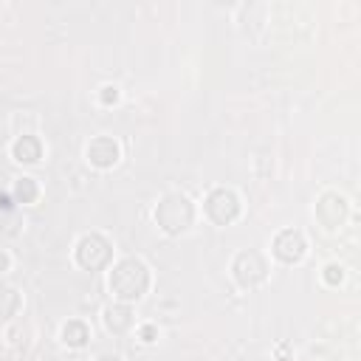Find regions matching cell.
<instances>
[{
  "label": "cell",
  "mask_w": 361,
  "mask_h": 361,
  "mask_svg": "<svg viewBox=\"0 0 361 361\" xmlns=\"http://www.w3.org/2000/svg\"><path fill=\"white\" fill-rule=\"evenodd\" d=\"M195 220V203L180 195V192H169L158 200L155 206V223L164 234H183Z\"/></svg>",
  "instance_id": "obj_2"
},
{
  "label": "cell",
  "mask_w": 361,
  "mask_h": 361,
  "mask_svg": "<svg viewBox=\"0 0 361 361\" xmlns=\"http://www.w3.org/2000/svg\"><path fill=\"white\" fill-rule=\"evenodd\" d=\"M93 361H124L121 355H116V353H102V355H96Z\"/></svg>",
  "instance_id": "obj_19"
},
{
  "label": "cell",
  "mask_w": 361,
  "mask_h": 361,
  "mask_svg": "<svg viewBox=\"0 0 361 361\" xmlns=\"http://www.w3.org/2000/svg\"><path fill=\"white\" fill-rule=\"evenodd\" d=\"M231 276H234V282H237L240 288H257V285H262L265 276H268V259H265L259 251H254V248L240 251V254L231 259Z\"/></svg>",
  "instance_id": "obj_4"
},
{
  "label": "cell",
  "mask_w": 361,
  "mask_h": 361,
  "mask_svg": "<svg viewBox=\"0 0 361 361\" xmlns=\"http://www.w3.org/2000/svg\"><path fill=\"white\" fill-rule=\"evenodd\" d=\"M37 197H39V186H37L34 178H20V180L14 183V189H11V200H14V203L28 206V203H34Z\"/></svg>",
  "instance_id": "obj_13"
},
{
  "label": "cell",
  "mask_w": 361,
  "mask_h": 361,
  "mask_svg": "<svg viewBox=\"0 0 361 361\" xmlns=\"http://www.w3.org/2000/svg\"><path fill=\"white\" fill-rule=\"evenodd\" d=\"M149 288V268L138 257H127L110 268V290L118 302H138Z\"/></svg>",
  "instance_id": "obj_1"
},
{
  "label": "cell",
  "mask_w": 361,
  "mask_h": 361,
  "mask_svg": "<svg viewBox=\"0 0 361 361\" xmlns=\"http://www.w3.org/2000/svg\"><path fill=\"white\" fill-rule=\"evenodd\" d=\"M104 327L110 333H127L133 327V310L127 302H116L110 307H104Z\"/></svg>",
  "instance_id": "obj_10"
},
{
  "label": "cell",
  "mask_w": 361,
  "mask_h": 361,
  "mask_svg": "<svg viewBox=\"0 0 361 361\" xmlns=\"http://www.w3.org/2000/svg\"><path fill=\"white\" fill-rule=\"evenodd\" d=\"M85 155H87V164L96 166V169H110L118 164L121 158V147L116 138L110 135H96L87 147H85Z\"/></svg>",
  "instance_id": "obj_8"
},
{
  "label": "cell",
  "mask_w": 361,
  "mask_h": 361,
  "mask_svg": "<svg viewBox=\"0 0 361 361\" xmlns=\"http://www.w3.org/2000/svg\"><path fill=\"white\" fill-rule=\"evenodd\" d=\"M316 220L327 228V231H338L347 217H350V200L338 192H324L319 200H316V209H313Z\"/></svg>",
  "instance_id": "obj_6"
},
{
  "label": "cell",
  "mask_w": 361,
  "mask_h": 361,
  "mask_svg": "<svg viewBox=\"0 0 361 361\" xmlns=\"http://www.w3.org/2000/svg\"><path fill=\"white\" fill-rule=\"evenodd\" d=\"M285 353H288V344H279V347H276V355L285 358Z\"/></svg>",
  "instance_id": "obj_21"
},
{
  "label": "cell",
  "mask_w": 361,
  "mask_h": 361,
  "mask_svg": "<svg viewBox=\"0 0 361 361\" xmlns=\"http://www.w3.org/2000/svg\"><path fill=\"white\" fill-rule=\"evenodd\" d=\"M203 212H206V217H209L212 223L228 226V223H234V220L240 217V197H237L231 189L217 186V189H212V192L206 195Z\"/></svg>",
  "instance_id": "obj_5"
},
{
  "label": "cell",
  "mask_w": 361,
  "mask_h": 361,
  "mask_svg": "<svg viewBox=\"0 0 361 361\" xmlns=\"http://www.w3.org/2000/svg\"><path fill=\"white\" fill-rule=\"evenodd\" d=\"M73 257L85 271H102V268H107L113 262V243L99 231L82 234L79 243H76Z\"/></svg>",
  "instance_id": "obj_3"
},
{
  "label": "cell",
  "mask_w": 361,
  "mask_h": 361,
  "mask_svg": "<svg viewBox=\"0 0 361 361\" xmlns=\"http://www.w3.org/2000/svg\"><path fill=\"white\" fill-rule=\"evenodd\" d=\"M0 209H3V212H11V209H14V203H11L8 195H0Z\"/></svg>",
  "instance_id": "obj_20"
},
{
  "label": "cell",
  "mask_w": 361,
  "mask_h": 361,
  "mask_svg": "<svg viewBox=\"0 0 361 361\" xmlns=\"http://www.w3.org/2000/svg\"><path fill=\"white\" fill-rule=\"evenodd\" d=\"M138 338H141L144 344L158 341V327H155V324H141V327H138Z\"/></svg>",
  "instance_id": "obj_17"
},
{
  "label": "cell",
  "mask_w": 361,
  "mask_h": 361,
  "mask_svg": "<svg viewBox=\"0 0 361 361\" xmlns=\"http://www.w3.org/2000/svg\"><path fill=\"white\" fill-rule=\"evenodd\" d=\"M6 341H8V347L14 350V353H25L28 350V344H31V330H28V324H11L8 330H6Z\"/></svg>",
  "instance_id": "obj_14"
},
{
  "label": "cell",
  "mask_w": 361,
  "mask_h": 361,
  "mask_svg": "<svg viewBox=\"0 0 361 361\" xmlns=\"http://www.w3.org/2000/svg\"><path fill=\"white\" fill-rule=\"evenodd\" d=\"M118 87L116 85H102V90H99V102L104 104V107H113L116 102H118Z\"/></svg>",
  "instance_id": "obj_16"
},
{
  "label": "cell",
  "mask_w": 361,
  "mask_h": 361,
  "mask_svg": "<svg viewBox=\"0 0 361 361\" xmlns=\"http://www.w3.org/2000/svg\"><path fill=\"white\" fill-rule=\"evenodd\" d=\"M23 307V296L17 288L11 285H0V319H11L17 316V310Z\"/></svg>",
  "instance_id": "obj_12"
},
{
  "label": "cell",
  "mask_w": 361,
  "mask_h": 361,
  "mask_svg": "<svg viewBox=\"0 0 361 361\" xmlns=\"http://www.w3.org/2000/svg\"><path fill=\"white\" fill-rule=\"evenodd\" d=\"M8 268H11V257H8V251L0 248V274H6Z\"/></svg>",
  "instance_id": "obj_18"
},
{
  "label": "cell",
  "mask_w": 361,
  "mask_h": 361,
  "mask_svg": "<svg viewBox=\"0 0 361 361\" xmlns=\"http://www.w3.org/2000/svg\"><path fill=\"white\" fill-rule=\"evenodd\" d=\"M11 158L17 164H39L42 158V141L37 135H20L14 144H11Z\"/></svg>",
  "instance_id": "obj_9"
},
{
  "label": "cell",
  "mask_w": 361,
  "mask_h": 361,
  "mask_svg": "<svg viewBox=\"0 0 361 361\" xmlns=\"http://www.w3.org/2000/svg\"><path fill=\"white\" fill-rule=\"evenodd\" d=\"M59 338H62L65 347L79 350V347H85V344L90 341V327H87L82 319H68V322L59 327Z\"/></svg>",
  "instance_id": "obj_11"
},
{
  "label": "cell",
  "mask_w": 361,
  "mask_h": 361,
  "mask_svg": "<svg viewBox=\"0 0 361 361\" xmlns=\"http://www.w3.org/2000/svg\"><path fill=\"white\" fill-rule=\"evenodd\" d=\"M344 265L341 262H327L324 268H322V279H324V285H330V288H338L341 282H344Z\"/></svg>",
  "instance_id": "obj_15"
},
{
  "label": "cell",
  "mask_w": 361,
  "mask_h": 361,
  "mask_svg": "<svg viewBox=\"0 0 361 361\" xmlns=\"http://www.w3.org/2000/svg\"><path fill=\"white\" fill-rule=\"evenodd\" d=\"M271 254H274L279 262H285V265L302 262L305 254H307V240H305V234L296 231V228H282V231L274 237V243H271Z\"/></svg>",
  "instance_id": "obj_7"
}]
</instances>
